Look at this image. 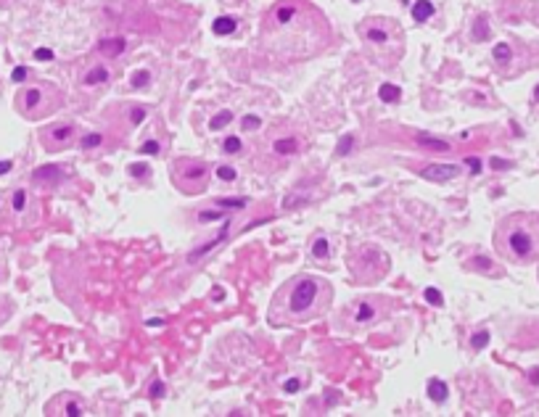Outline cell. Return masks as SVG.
<instances>
[{"label":"cell","instance_id":"obj_23","mask_svg":"<svg viewBox=\"0 0 539 417\" xmlns=\"http://www.w3.org/2000/svg\"><path fill=\"white\" fill-rule=\"evenodd\" d=\"M225 154H230V156H235V154H241L243 151V143H241V138H235V135H230L228 140H225Z\"/></svg>","mask_w":539,"mask_h":417},{"label":"cell","instance_id":"obj_22","mask_svg":"<svg viewBox=\"0 0 539 417\" xmlns=\"http://www.w3.org/2000/svg\"><path fill=\"white\" fill-rule=\"evenodd\" d=\"M312 256H318V259H325V256H328V238L320 235L318 241L312 243Z\"/></svg>","mask_w":539,"mask_h":417},{"label":"cell","instance_id":"obj_28","mask_svg":"<svg viewBox=\"0 0 539 417\" xmlns=\"http://www.w3.org/2000/svg\"><path fill=\"white\" fill-rule=\"evenodd\" d=\"M241 127L243 130H259V127H262V119H259V117H243Z\"/></svg>","mask_w":539,"mask_h":417},{"label":"cell","instance_id":"obj_39","mask_svg":"<svg viewBox=\"0 0 539 417\" xmlns=\"http://www.w3.org/2000/svg\"><path fill=\"white\" fill-rule=\"evenodd\" d=\"M24 77H27V69H24V66H19V69L13 72V82H22Z\"/></svg>","mask_w":539,"mask_h":417},{"label":"cell","instance_id":"obj_20","mask_svg":"<svg viewBox=\"0 0 539 417\" xmlns=\"http://www.w3.org/2000/svg\"><path fill=\"white\" fill-rule=\"evenodd\" d=\"M297 140H294V138H283V140H275V145H273V148H275V154H283V156H288V154H294V151H297Z\"/></svg>","mask_w":539,"mask_h":417},{"label":"cell","instance_id":"obj_25","mask_svg":"<svg viewBox=\"0 0 539 417\" xmlns=\"http://www.w3.org/2000/svg\"><path fill=\"white\" fill-rule=\"evenodd\" d=\"M24 204H27V190H16V193H13V211L22 214Z\"/></svg>","mask_w":539,"mask_h":417},{"label":"cell","instance_id":"obj_6","mask_svg":"<svg viewBox=\"0 0 539 417\" xmlns=\"http://www.w3.org/2000/svg\"><path fill=\"white\" fill-rule=\"evenodd\" d=\"M349 267L357 283H375L389 272V256L375 246H360L352 251Z\"/></svg>","mask_w":539,"mask_h":417},{"label":"cell","instance_id":"obj_32","mask_svg":"<svg viewBox=\"0 0 539 417\" xmlns=\"http://www.w3.org/2000/svg\"><path fill=\"white\" fill-rule=\"evenodd\" d=\"M145 82H148V72H138V74L132 77V88H141Z\"/></svg>","mask_w":539,"mask_h":417},{"label":"cell","instance_id":"obj_34","mask_svg":"<svg viewBox=\"0 0 539 417\" xmlns=\"http://www.w3.org/2000/svg\"><path fill=\"white\" fill-rule=\"evenodd\" d=\"M352 140H354L352 135H346V138H344L342 143H339V154H342V156H346V154H349V145H352Z\"/></svg>","mask_w":539,"mask_h":417},{"label":"cell","instance_id":"obj_37","mask_svg":"<svg viewBox=\"0 0 539 417\" xmlns=\"http://www.w3.org/2000/svg\"><path fill=\"white\" fill-rule=\"evenodd\" d=\"M34 58H40V61H51V58H53V53H51L48 48H40V51H34Z\"/></svg>","mask_w":539,"mask_h":417},{"label":"cell","instance_id":"obj_14","mask_svg":"<svg viewBox=\"0 0 539 417\" xmlns=\"http://www.w3.org/2000/svg\"><path fill=\"white\" fill-rule=\"evenodd\" d=\"M434 11H436V8H434L431 0H418V3L413 6V19H415V22H429L431 16H434Z\"/></svg>","mask_w":539,"mask_h":417},{"label":"cell","instance_id":"obj_17","mask_svg":"<svg viewBox=\"0 0 539 417\" xmlns=\"http://www.w3.org/2000/svg\"><path fill=\"white\" fill-rule=\"evenodd\" d=\"M492 55H495V61L500 66H507L510 64V58H513V48H510L507 43H500V45H495Z\"/></svg>","mask_w":539,"mask_h":417},{"label":"cell","instance_id":"obj_42","mask_svg":"<svg viewBox=\"0 0 539 417\" xmlns=\"http://www.w3.org/2000/svg\"><path fill=\"white\" fill-rule=\"evenodd\" d=\"M286 391H291V394H294V391H299V380H288Z\"/></svg>","mask_w":539,"mask_h":417},{"label":"cell","instance_id":"obj_10","mask_svg":"<svg viewBox=\"0 0 539 417\" xmlns=\"http://www.w3.org/2000/svg\"><path fill=\"white\" fill-rule=\"evenodd\" d=\"M85 402L77 394H61L56 396L51 406H48V415H66V417H79L85 415Z\"/></svg>","mask_w":539,"mask_h":417},{"label":"cell","instance_id":"obj_15","mask_svg":"<svg viewBox=\"0 0 539 417\" xmlns=\"http://www.w3.org/2000/svg\"><path fill=\"white\" fill-rule=\"evenodd\" d=\"M235 27H238V22H235L233 16H220L217 22L212 24L214 34H220V37H225V34H233V32H235Z\"/></svg>","mask_w":539,"mask_h":417},{"label":"cell","instance_id":"obj_9","mask_svg":"<svg viewBox=\"0 0 539 417\" xmlns=\"http://www.w3.org/2000/svg\"><path fill=\"white\" fill-rule=\"evenodd\" d=\"M386 309H389V304H386L384 296H378L375 301H373V298H363V301L357 304V309H354V319H357L360 325H368V322H378V319L386 315Z\"/></svg>","mask_w":539,"mask_h":417},{"label":"cell","instance_id":"obj_8","mask_svg":"<svg viewBox=\"0 0 539 417\" xmlns=\"http://www.w3.org/2000/svg\"><path fill=\"white\" fill-rule=\"evenodd\" d=\"M77 138V127L69 124V121H61V124H51L40 132V143L48 148V151H64L69 145L74 143Z\"/></svg>","mask_w":539,"mask_h":417},{"label":"cell","instance_id":"obj_36","mask_svg":"<svg viewBox=\"0 0 539 417\" xmlns=\"http://www.w3.org/2000/svg\"><path fill=\"white\" fill-rule=\"evenodd\" d=\"M528 16H531V22L539 27V0H534V3H531V11H528Z\"/></svg>","mask_w":539,"mask_h":417},{"label":"cell","instance_id":"obj_21","mask_svg":"<svg viewBox=\"0 0 539 417\" xmlns=\"http://www.w3.org/2000/svg\"><path fill=\"white\" fill-rule=\"evenodd\" d=\"M230 121H233L230 111H220V114L209 121V130H222V127H225V124H230Z\"/></svg>","mask_w":539,"mask_h":417},{"label":"cell","instance_id":"obj_3","mask_svg":"<svg viewBox=\"0 0 539 417\" xmlns=\"http://www.w3.org/2000/svg\"><path fill=\"white\" fill-rule=\"evenodd\" d=\"M497 251L516 264H531L539 259V217L510 214L497 225Z\"/></svg>","mask_w":539,"mask_h":417},{"label":"cell","instance_id":"obj_31","mask_svg":"<svg viewBox=\"0 0 539 417\" xmlns=\"http://www.w3.org/2000/svg\"><path fill=\"white\" fill-rule=\"evenodd\" d=\"M143 154H148V156H156L159 154V143L156 140H148V143H143V148H141Z\"/></svg>","mask_w":539,"mask_h":417},{"label":"cell","instance_id":"obj_26","mask_svg":"<svg viewBox=\"0 0 539 417\" xmlns=\"http://www.w3.org/2000/svg\"><path fill=\"white\" fill-rule=\"evenodd\" d=\"M486 37H489V27H486V19H479V22H476L474 40H486Z\"/></svg>","mask_w":539,"mask_h":417},{"label":"cell","instance_id":"obj_41","mask_svg":"<svg viewBox=\"0 0 539 417\" xmlns=\"http://www.w3.org/2000/svg\"><path fill=\"white\" fill-rule=\"evenodd\" d=\"M465 164L471 166V169H474V172H481V161H479V159H468V161H465Z\"/></svg>","mask_w":539,"mask_h":417},{"label":"cell","instance_id":"obj_29","mask_svg":"<svg viewBox=\"0 0 539 417\" xmlns=\"http://www.w3.org/2000/svg\"><path fill=\"white\" fill-rule=\"evenodd\" d=\"M217 177H220V180H228V183H233V180H235L238 175H235V169H233V166H220V169H217Z\"/></svg>","mask_w":539,"mask_h":417},{"label":"cell","instance_id":"obj_5","mask_svg":"<svg viewBox=\"0 0 539 417\" xmlns=\"http://www.w3.org/2000/svg\"><path fill=\"white\" fill-rule=\"evenodd\" d=\"M61 103V95L53 85H32V88H24L16 98V106L22 111L27 119H43L48 114H53Z\"/></svg>","mask_w":539,"mask_h":417},{"label":"cell","instance_id":"obj_30","mask_svg":"<svg viewBox=\"0 0 539 417\" xmlns=\"http://www.w3.org/2000/svg\"><path fill=\"white\" fill-rule=\"evenodd\" d=\"M222 217H225V214H220V211H201V214H198L201 222H214V220H222Z\"/></svg>","mask_w":539,"mask_h":417},{"label":"cell","instance_id":"obj_35","mask_svg":"<svg viewBox=\"0 0 539 417\" xmlns=\"http://www.w3.org/2000/svg\"><path fill=\"white\" fill-rule=\"evenodd\" d=\"M143 119H145V109L135 106V109H132V124H138V121H143Z\"/></svg>","mask_w":539,"mask_h":417},{"label":"cell","instance_id":"obj_12","mask_svg":"<svg viewBox=\"0 0 539 417\" xmlns=\"http://www.w3.org/2000/svg\"><path fill=\"white\" fill-rule=\"evenodd\" d=\"M34 183H40V185H53L58 180H64V169L61 166H40L32 177Z\"/></svg>","mask_w":539,"mask_h":417},{"label":"cell","instance_id":"obj_33","mask_svg":"<svg viewBox=\"0 0 539 417\" xmlns=\"http://www.w3.org/2000/svg\"><path fill=\"white\" fill-rule=\"evenodd\" d=\"M486 340H489V333H476V336H474V349H481V346H486Z\"/></svg>","mask_w":539,"mask_h":417},{"label":"cell","instance_id":"obj_38","mask_svg":"<svg viewBox=\"0 0 539 417\" xmlns=\"http://www.w3.org/2000/svg\"><path fill=\"white\" fill-rule=\"evenodd\" d=\"M98 143H100V135H88V138L82 140V145H85V148H93V145H98Z\"/></svg>","mask_w":539,"mask_h":417},{"label":"cell","instance_id":"obj_24","mask_svg":"<svg viewBox=\"0 0 539 417\" xmlns=\"http://www.w3.org/2000/svg\"><path fill=\"white\" fill-rule=\"evenodd\" d=\"M420 145H431V148H439V151H450V143H444V140H431L426 135H420L418 138Z\"/></svg>","mask_w":539,"mask_h":417},{"label":"cell","instance_id":"obj_16","mask_svg":"<svg viewBox=\"0 0 539 417\" xmlns=\"http://www.w3.org/2000/svg\"><path fill=\"white\" fill-rule=\"evenodd\" d=\"M109 79V69L106 66H93L88 74H85V85H100Z\"/></svg>","mask_w":539,"mask_h":417},{"label":"cell","instance_id":"obj_13","mask_svg":"<svg viewBox=\"0 0 539 417\" xmlns=\"http://www.w3.org/2000/svg\"><path fill=\"white\" fill-rule=\"evenodd\" d=\"M429 399L434 402V404H444L447 402V396H450V388H447V383L444 380H429Z\"/></svg>","mask_w":539,"mask_h":417},{"label":"cell","instance_id":"obj_19","mask_svg":"<svg viewBox=\"0 0 539 417\" xmlns=\"http://www.w3.org/2000/svg\"><path fill=\"white\" fill-rule=\"evenodd\" d=\"M399 95H402V93H399L396 85H381V88H378V98L384 100V103H396Z\"/></svg>","mask_w":539,"mask_h":417},{"label":"cell","instance_id":"obj_27","mask_svg":"<svg viewBox=\"0 0 539 417\" xmlns=\"http://www.w3.org/2000/svg\"><path fill=\"white\" fill-rule=\"evenodd\" d=\"M426 298H429V304H434V307H441V304H444V298H441V293L436 288H426Z\"/></svg>","mask_w":539,"mask_h":417},{"label":"cell","instance_id":"obj_43","mask_svg":"<svg viewBox=\"0 0 539 417\" xmlns=\"http://www.w3.org/2000/svg\"><path fill=\"white\" fill-rule=\"evenodd\" d=\"M11 161H0V175H6V172H8V169H11Z\"/></svg>","mask_w":539,"mask_h":417},{"label":"cell","instance_id":"obj_4","mask_svg":"<svg viewBox=\"0 0 539 417\" xmlns=\"http://www.w3.org/2000/svg\"><path fill=\"white\" fill-rule=\"evenodd\" d=\"M360 34H363L365 45L375 53V58L386 61V64L396 61L405 51L402 29L391 19H365L360 24Z\"/></svg>","mask_w":539,"mask_h":417},{"label":"cell","instance_id":"obj_40","mask_svg":"<svg viewBox=\"0 0 539 417\" xmlns=\"http://www.w3.org/2000/svg\"><path fill=\"white\" fill-rule=\"evenodd\" d=\"M130 172H132V175H135V177H141V175H145V172H148V166H138V164H132V166H130Z\"/></svg>","mask_w":539,"mask_h":417},{"label":"cell","instance_id":"obj_11","mask_svg":"<svg viewBox=\"0 0 539 417\" xmlns=\"http://www.w3.org/2000/svg\"><path fill=\"white\" fill-rule=\"evenodd\" d=\"M457 175H460V166H455V164H431L420 172V177L436 180V183H447V180H452V177H457Z\"/></svg>","mask_w":539,"mask_h":417},{"label":"cell","instance_id":"obj_2","mask_svg":"<svg viewBox=\"0 0 539 417\" xmlns=\"http://www.w3.org/2000/svg\"><path fill=\"white\" fill-rule=\"evenodd\" d=\"M330 298L333 288L328 280L315 274H297L278 288L267 317L273 325H304L328 312Z\"/></svg>","mask_w":539,"mask_h":417},{"label":"cell","instance_id":"obj_1","mask_svg":"<svg viewBox=\"0 0 539 417\" xmlns=\"http://www.w3.org/2000/svg\"><path fill=\"white\" fill-rule=\"evenodd\" d=\"M328 43V22L307 0H278L264 16L262 48L278 58H309Z\"/></svg>","mask_w":539,"mask_h":417},{"label":"cell","instance_id":"obj_7","mask_svg":"<svg viewBox=\"0 0 539 417\" xmlns=\"http://www.w3.org/2000/svg\"><path fill=\"white\" fill-rule=\"evenodd\" d=\"M172 183L190 196L204 193L207 183H209V166L198 159H177L172 164Z\"/></svg>","mask_w":539,"mask_h":417},{"label":"cell","instance_id":"obj_18","mask_svg":"<svg viewBox=\"0 0 539 417\" xmlns=\"http://www.w3.org/2000/svg\"><path fill=\"white\" fill-rule=\"evenodd\" d=\"M98 51L103 55H119L124 51V40H103L98 45Z\"/></svg>","mask_w":539,"mask_h":417}]
</instances>
